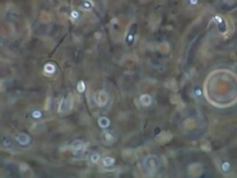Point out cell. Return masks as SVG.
<instances>
[{"mask_svg": "<svg viewBox=\"0 0 237 178\" xmlns=\"http://www.w3.org/2000/svg\"><path fill=\"white\" fill-rule=\"evenodd\" d=\"M144 167L146 169V171L150 172V173H154L158 170V168L160 167V162L159 159L154 156V155H150V156H147L144 159Z\"/></svg>", "mask_w": 237, "mask_h": 178, "instance_id": "cell-1", "label": "cell"}, {"mask_svg": "<svg viewBox=\"0 0 237 178\" xmlns=\"http://www.w3.org/2000/svg\"><path fill=\"white\" fill-rule=\"evenodd\" d=\"M94 100L99 106H104L108 101V94L105 91H98L94 96Z\"/></svg>", "mask_w": 237, "mask_h": 178, "instance_id": "cell-2", "label": "cell"}, {"mask_svg": "<svg viewBox=\"0 0 237 178\" xmlns=\"http://www.w3.org/2000/svg\"><path fill=\"white\" fill-rule=\"evenodd\" d=\"M72 103H73L72 97H71V95L69 94L68 97H66V99L62 100L60 107H59V112L60 113L68 112V111H69L71 108H72Z\"/></svg>", "mask_w": 237, "mask_h": 178, "instance_id": "cell-3", "label": "cell"}, {"mask_svg": "<svg viewBox=\"0 0 237 178\" xmlns=\"http://www.w3.org/2000/svg\"><path fill=\"white\" fill-rule=\"evenodd\" d=\"M172 139V134L170 132H162L160 133L159 135L156 136V141L158 143H166L170 139Z\"/></svg>", "mask_w": 237, "mask_h": 178, "instance_id": "cell-4", "label": "cell"}, {"mask_svg": "<svg viewBox=\"0 0 237 178\" xmlns=\"http://www.w3.org/2000/svg\"><path fill=\"white\" fill-rule=\"evenodd\" d=\"M71 149L74 153L79 154L84 151V144L82 140H75L72 144H71Z\"/></svg>", "mask_w": 237, "mask_h": 178, "instance_id": "cell-5", "label": "cell"}, {"mask_svg": "<svg viewBox=\"0 0 237 178\" xmlns=\"http://www.w3.org/2000/svg\"><path fill=\"white\" fill-rule=\"evenodd\" d=\"M16 140L19 142L21 145H27L29 144V142L30 141V137L29 135L27 134H20L16 136Z\"/></svg>", "mask_w": 237, "mask_h": 178, "instance_id": "cell-6", "label": "cell"}, {"mask_svg": "<svg viewBox=\"0 0 237 178\" xmlns=\"http://www.w3.org/2000/svg\"><path fill=\"white\" fill-rule=\"evenodd\" d=\"M115 136L114 134L111 132H105L104 133V140L105 141V143L107 144H112L113 142L115 141Z\"/></svg>", "mask_w": 237, "mask_h": 178, "instance_id": "cell-7", "label": "cell"}, {"mask_svg": "<svg viewBox=\"0 0 237 178\" xmlns=\"http://www.w3.org/2000/svg\"><path fill=\"white\" fill-rule=\"evenodd\" d=\"M140 102L143 106H149L152 102V98L148 94H144L140 98Z\"/></svg>", "mask_w": 237, "mask_h": 178, "instance_id": "cell-8", "label": "cell"}, {"mask_svg": "<svg viewBox=\"0 0 237 178\" xmlns=\"http://www.w3.org/2000/svg\"><path fill=\"white\" fill-rule=\"evenodd\" d=\"M98 123H99V125L102 128H106V127H108V125L110 124V121H109V119L107 118L102 117V118H99V121H98Z\"/></svg>", "mask_w": 237, "mask_h": 178, "instance_id": "cell-9", "label": "cell"}, {"mask_svg": "<svg viewBox=\"0 0 237 178\" xmlns=\"http://www.w3.org/2000/svg\"><path fill=\"white\" fill-rule=\"evenodd\" d=\"M114 163H115V159L112 157H105V158L102 159V164H104L105 167L112 166Z\"/></svg>", "mask_w": 237, "mask_h": 178, "instance_id": "cell-10", "label": "cell"}, {"mask_svg": "<svg viewBox=\"0 0 237 178\" xmlns=\"http://www.w3.org/2000/svg\"><path fill=\"white\" fill-rule=\"evenodd\" d=\"M54 70H55V68H54V65H51V64H48V65H45V71H46L47 73H50V74H51V73L54 72Z\"/></svg>", "mask_w": 237, "mask_h": 178, "instance_id": "cell-11", "label": "cell"}, {"mask_svg": "<svg viewBox=\"0 0 237 178\" xmlns=\"http://www.w3.org/2000/svg\"><path fill=\"white\" fill-rule=\"evenodd\" d=\"M99 159H100V154L98 153H94L91 155V161L93 163H97L98 161H99Z\"/></svg>", "mask_w": 237, "mask_h": 178, "instance_id": "cell-12", "label": "cell"}, {"mask_svg": "<svg viewBox=\"0 0 237 178\" xmlns=\"http://www.w3.org/2000/svg\"><path fill=\"white\" fill-rule=\"evenodd\" d=\"M84 88H86V85H84V82H80L77 85V89L79 92H84Z\"/></svg>", "mask_w": 237, "mask_h": 178, "instance_id": "cell-13", "label": "cell"}, {"mask_svg": "<svg viewBox=\"0 0 237 178\" xmlns=\"http://www.w3.org/2000/svg\"><path fill=\"white\" fill-rule=\"evenodd\" d=\"M222 169H223V171H224V172H227V171L230 169V164L228 163V162H225V163L222 165Z\"/></svg>", "mask_w": 237, "mask_h": 178, "instance_id": "cell-14", "label": "cell"}, {"mask_svg": "<svg viewBox=\"0 0 237 178\" xmlns=\"http://www.w3.org/2000/svg\"><path fill=\"white\" fill-rule=\"evenodd\" d=\"M40 113H33V117H35V118H38V117H40Z\"/></svg>", "mask_w": 237, "mask_h": 178, "instance_id": "cell-15", "label": "cell"}, {"mask_svg": "<svg viewBox=\"0 0 237 178\" xmlns=\"http://www.w3.org/2000/svg\"><path fill=\"white\" fill-rule=\"evenodd\" d=\"M72 16H74V17L76 16V17H77V16H78L77 12H76V11H73V12H72Z\"/></svg>", "mask_w": 237, "mask_h": 178, "instance_id": "cell-16", "label": "cell"}]
</instances>
